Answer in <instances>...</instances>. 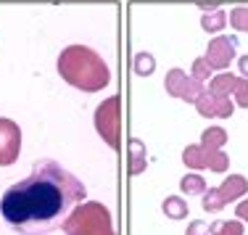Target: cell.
I'll list each match as a JSON object with an SVG mask.
<instances>
[{
  "mask_svg": "<svg viewBox=\"0 0 248 235\" xmlns=\"http://www.w3.org/2000/svg\"><path fill=\"white\" fill-rule=\"evenodd\" d=\"M85 185L58 161H37L32 174L11 185L0 198V211L19 235H45L58 227L85 198Z\"/></svg>",
  "mask_w": 248,
  "mask_h": 235,
  "instance_id": "cell-1",
  "label": "cell"
},
{
  "mask_svg": "<svg viewBox=\"0 0 248 235\" xmlns=\"http://www.w3.org/2000/svg\"><path fill=\"white\" fill-rule=\"evenodd\" d=\"M164 211H167V217H172V219H182V217L187 214V206H185V201H182V198L172 196V198H167V201H164Z\"/></svg>",
  "mask_w": 248,
  "mask_h": 235,
  "instance_id": "cell-14",
  "label": "cell"
},
{
  "mask_svg": "<svg viewBox=\"0 0 248 235\" xmlns=\"http://www.w3.org/2000/svg\"><path fill=\"white\" fill-rule=\"evenodd\" d=\"M201 24H203L206 32H219V29L227 24V16H224V11H214V14H206Z\"/></svg>",
  "mask_w": 248,
  "mask_h": 235,
  "instance_id": "cell-16",
  "label": "cell"
},
{
  "mask_svg": "<svg viewBox=\"0 0 248 235\" xmlns=\"http://www.w3.org/2000/svg\"><path fill=\"white\" fill-rule=\"evenodd\" d=\"M167 93L174 98H182V101H190L196 103V98L203 93V85L196 79V77H187L182 69H172V72L167 74Z\"/></svg>",
  "mask_w": 248,
  "mask_h": 235,
  "instance_id": "cell-4",
  "label": "cell"
},
{
  "mask_svg": "<svg viewBox=\"0 0 248 235\" xmlns=\"http://www.w3.org/2000/svg\"><path fill=\"white\" fill-rule=\"evenodd\" d=\"M224 143H227V132H224L222 127H209V130L203 132V138H201V145H203V148H222Z\"/></svg>",
  "mask_w": 248,
  "mask_h": 235,
  "instance_id": "cell-12",
  "label": "cell"
},
{
  "mask_svg": "<svg viewBox=\"0 0 248 235\" xmlns=\"http://www.w3.org/2000/svg\"><path fill=\"white\" fill-rule=\"evenodd\" d=\"M196 106H198V114L201 116H219V119L230 116V114H232V109H235V106L230 103V98L217 95V93L206 90V87H203V93L196 98Z\"/></svg>",
  "mask_w": 248,
  "mask_h": 235,
  "instance_id": "cell-8",
  "label": "cell"
},
{
  "mask_svg": "<svg viewBox=\"0 0 248 235\" xmlns=\"http://www.w3.org/2000/svg\"><path fill=\"white\" fill-rule=\"evenodd\" d=\"M246 190H248L246 177H240V174H230V177L217 188V196H219L222 204H230V201H238L240 196H246Z\"/></svg>",
  "mask_w": 248,
  "mask_h": 235,
  "instance_id": "cell-9",
  "label": "cell"
},
{
  "mask_svg": "<svg viewBox=\"0 0 248 235\" xmlns=\"http://www.w3.org/2000/svg\"><path fill=\"white\" fill-rule=\"evenodd\" d=\"M224 206V204L219 201V196H217V188L214 190H209V193H203V209L206 211H219Z\"/></svg>",
  "mask_w": 248,
  "mask_h": 235,
  "instance_id": "cell-19",
  "label": "cell"
},
{
  "mask_svg": "<svg viewBox=\"0 0 248 235\" xmlns=\"http://www.w3.org/2000/svg\"><path fill=\"white\" fill-rule=\"evenodd\" d=\"M238 79L240 77H232V74H217V77L209 82V90L217 93V95L230 98L235 93V87H238Z\"/></svg>",
  "mask_w": 248,
  "mask_h": 235,
  "instance_id": "cell-10",
  "label": "cell"
},
{
  "mask_svg": "<svg viewBox=\"0 0 248 235\" xmlns=\"http://www.w3.org/2000/svg\"><path fill=\"white\" fill-rule=\"evenodd\" d=\"M235 211H238V217H240V219H246V222H248V201L238 204V209H235Z\"/></svg>",
  "mask_w": 248,
  "mask_h": 235,
  "instance_id": "cell-23",
  "label": "cell"
},
{
  "mask_svg": "<svg viewBox=\"0 0 248 235\" xmlns=\"http://www.w3.org/2000/svg\"><path fill=\"white\" fill-rule=\"evenodd\" d=\"M63 230L69 235H111L108 211L100 204H85L63 222Z\"/></svg>",
  "mask_w": 248,
  "mask_h": 235,
  "instance_id": "cell-3",
  "label": "cell"
},
{
  "mask_svg": "<svg viewBox=\"0 0 248 235\" xmlns=\"http://www.w3.org/2000/svg\"><path fill=\"white\" fill-rule=\"evenodd\" d=\"M58 72H61V77L72 87L87 90V93H95L100 87H106L111 79L108 66H106L103 58L95 50L82 48V45H69L58 56Z\"/></svg>",
  "mask_w": 248,
  "mask_h": 235,
  "instance_id": "cell-2",
  "label": "cell"
},
{
  "mask_svg": "<svg viewBox=\"0 0 248 235\" xmlns=\"http://www.w3.org/2000/svg\"><path fill=\"white\" fill-rule=\"evenodd\" d=\"M138 72L140 74H151L153 72V58L151 56H138Z\"/></svg>",
  "mask_w": 248,
  "mask_h": 235,
  "instance_id": "cell-21",
  "label": "cell"
},
{
  "mask_svg": "<svg viewBox=\"0 0 248 235\" xmlns=\"http://www.w3.org/2000/svg\"><path fill=\"white\" fill-rule=\"evenodd\" d=\"M211 235H243V225L240 222H214L209 227Z\"/></svg>",
  "mask_w": 248,
  "mask_h": 235,
  "instance_id": "cell-15",
  "label": "cell"
},
{
  "mask_svg": "<svg viewBox=\"0 0 248 235\" xmlns=\"http://www.w3.org/2000/svg\"><path fill=\"white\" fill-rule=\"evenodd\" d=\"M209 74H211V66H209V61H206V58L193 61V77H196L198 82H206V79H209Z\"/></svg>",
  "mask_w": 248,
  "mask_h": 235,
  "instance_id": "cell-18",
  "label": "cell"
},
{
  "mask_svg": "<svg viewBox=\"0 0 248 235\" xmlns=\"http://www.w3.org/2000/svg\"><path fill=\"white\" fill-rule=\"evenodd\" d=\"M182 161L190 169H209L206 167V148L203 145H187L185 154H182Z\"/></svg>",
  "mask_w": 248,
  "mask_h": 235,
  "instance_id": "cell-11",
  "label": "cell"
},
{
  "mask_svg": "<svg viewBox=\"0 0 248 235\" xmlns=\"http://www.w3.org/2000/svg\"><path fill=\"white\" fill-rule=\"evenodd\" d=\"M187 235H209V227H206L203 222H193L190 230H187Z\"/></svg>",
  "mask_w": 248,
  "mask_h": 235,
  "instance_id": "cell-22",
  "label": "cell"
},
{
  "mask_svg": "<svg viewBox=\"0 0 248 235\" xmlns=\"http://www.w3.org/2000/svg\"><path fill=\"white\" fill-rule=\"evenodd\" d=\"M230 24L240 29V32H248V5H240V8H235L230 14Z\"/></svg>",
  "mask_w": 248,
  "mask_h": 235,
  "instance_id": "cell-17",
  "label": "cell"
},
{
  "mask_svg": "<svg viewBox=\"0 0 248 235\" xmlns=\"http://www.w3.org/2000/svg\"><path fill=\"white\" fill-rule=\"evenodd\" d=\"M240 72H243L246 77H248V56H243V58H240Z\"/></svg>",
  "mask_w": 248,
  "mask_h": 235,
  "instance_id": "cell-24",
  "label": "cell"
},
{
  "mask_svg": "<svg viewBox=\"0 0 248 235\" xmlns=\"http://www.w3.org/2000/svg\"><path fill=\"white\" fill-rule=\"evenodd\" d=\"M235 48H238V40L235 37H217L209 43V50H206V61H209L211 69H227L230 61L235 58Z\"/></svg>",
  "mask_w": 248,
  "mask_h": 235,
  "instance_id": "cell-7",
  "label": "cell"
},
{
  "mask_svg": "<svg viewBox=\"0 0 248 235\" xmlns=\"http://www.w3.org/2000/svg\"><path fill=\"white\" fill-rule=\"evenodd\" d=\"M95 125H98V132L108 140L111 145H119V101L116 98H108L106 103H100L98 114H95Z\"/></svg>",
  "mask_w": 248,
  "mask_h": 235,
  "instance_id": "cell-6",
  "label": "cell"
},
{
  "mask_svg": "<svg viewBox=\"0 0 248 235\" xmlns=\"http://www.w3.org/2000/svg\"><path fill=\"white\" fill-rule=\"evenodd\" d=\"M235 101H238V106H243V109H248V79H238V87H235Z\"/></svg>",
  "mask_w": 248,
  "mask_h": 235,
  "instance_id": "cell-20",
  "label": "cell"
},
{
  "mask_svg": "<svg viewBox=\"0 0 248 235\" xmlns=\"http://www.w3.org/2000/svg\"><path fill=\"white\" fill-rule=\"evenodd\" d=\"M182 193H187V196H201V193H206V183L201 174H187V177H182Z\"/></svg>",
  "mask_w": 248,
  "mask_h": 235,
  "instance_id": "cell-13",
  "label": "cell"
},
{
  "mask_svg": "<svg viewBox=\"0 0 248 235\" xmlns=\"http://www.w3.org/2000/svg\"><path fill=\"white\" fill-rule=\"evenodd\" d=\"M21 151V130L16 122L0 119V167H8L19 158Z\"/></svg>",
  "mask_w": 248,
  "mask_h": 235,
  "instance_id": "cell-5",
  "label": "cell"
}]
</instances>
